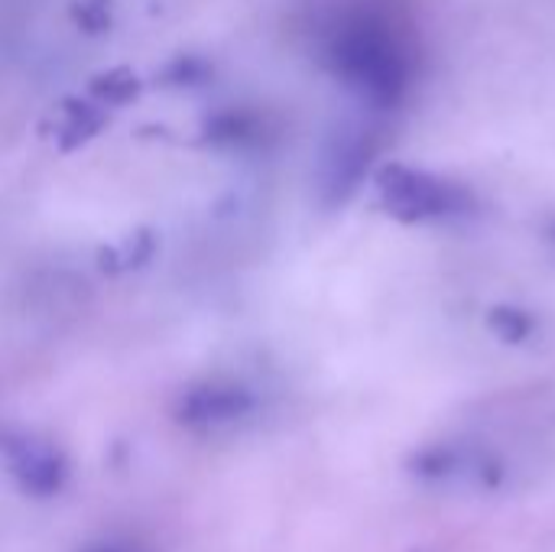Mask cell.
<instances>
[{"mask_svg": "<svg viewBox=\"0 0 555 552\" xmlns=\"http://www.w3.org/2000/svg\"><path fill=\"white\" fill-rule=\"evenodd\" d=\"M325 62L345 88L377 107H397L413 75L403 42L367 20L338 29L325 49Z\"/></svg>", "mask_w": 555, "mask_h": 552, "instance_id": "6da1fadb", "label": "cell"}, {"mask_svg": "<svg viewBox=\"0 0 555 552\" xmlns=\"http://www.w3.org/2000/svg\"><path fill=\"white\" fill-rule=\"evenodd\" d=\"M374 189L380 208L403 221V224H423V221H442L468 215L475 198L465 185L442 179L426 169H413L403 163H387L374 172Z\"/></svg>", "mask_w": 555, "mask_h": 552, "instance_id": "7a4b0ae2", "label": "cell"}, {"mask_svg": "<svg viewBox=\"0 0 555 552\" xmlns=\"http://www.w3.org/2000/svg\"><path fill=\"white\" fill-rule=\"evenodd\" d=\"M371 156H374V140L361 127H345L328 140L319 163V198L325 208H338L358 192L371 166Z\"/></svg>", "mask_w": 555, "mask_h": 552, "instance_id": "3957f363", "label": "cell"}, {"mask_svg": "<svg viewBox=\"0 0 555 552\" xmlns=\"http://www.w3.org/2000/svg\"><path fill=\"white\" fill-rule=\"evenodd\" d=\"M3 452H7L10 475L26 495L49 498L65 485L68 468H65L62 452L52 442L29 436V433H10L3 439Z\"/></svg>", "mask_w": 555, "mask_h": 552, "instance_id": "277c9868", "label": "cell"}, {"mask_svg": "<svg viewBox=\"0 0 555 552\" xmlns=\"http://www.w3.org/2000/svg\"><path fill=\"white\" fill-rule=\"evenodd\" d=\"M254 410V394L241 384H198L179 397L176 416L192 429H218L244 420Z\"/></svg>", "mask_w": 555, "mask_h": 552, "instance_id": "5b68a950", "label": "cell"}, {"mask_svg": "<svg viewBox=\"0 0 555 552\" xmlns=\"http://www.w3.org/2000/svg\"><path fill=\"white\" fill-rule=\"evenodd\" d=\"M107 124V107L98 98H65L52 117V140L59 150H78Z\"/></svg>", "mask_w": 555, "mask_h": 552, "instance_id": "8992f818", "label": "cell"}, {"mask_svg": "<svg viewBox=\"0 0 555 552\" xmlns=\"http://www.w3.org/2000/svg\"><path fill=\"white\" fill-rule=\"evenodd\" d=\"M156 251V238L150 231H137L124 241H117L114 247L101 251V270L107 273H127V270H140L143 264H150Z\"/></svg>", "mask_w": 555, "mask_h": 552, "instance_id": "52a82bcc", "label": "cell"}, {"mask_svg": "<svg viewBox=\"0 0 555 552\" xmlns=\"http://www.w3.org/2000/svg\"><path fill=\"white\" fill-rule=\"evenodd\" d=\"M140 94V78L130 68H107L91 78V98H98L104 107H120Z\"/></svg>", "mask_w": 555, "mask_h": 552, "instance_id": "ba28073f", "label": "cell"}, {"mask_svg": "<svg viewBox=\"0 0 555 552\" xmlns=\"http://www.w3.org/2000/svg\"><path fill=\"white\" fill-rule=\"evenodd\" d=\"M488 325L504 338V342H511V345H517V342H527L530 335H533V316L530 312H524V309H514V306H494L491 312H488Z\"/></svg>", "mask_w": 555, "mask_h": 552, "instance_id": "9c48e42d", "label": "cell"}, {"mask_svg": "<svg viewBox=\"0 0 555 552\" xmlns=\"http://www.w3.org/2000/svg\"><path fill=\"white\" fill-rule=\"evenodd\" d=\"M72 20L85 33H104L111 26V0H75Z\"/></svg>", "mask_w": 555, "mask_h": 552, "instance_id": "30bf717a", "label": "cell"}, {"mask_svg": "<svg viewBox=\"0 0 555 552\" xmlns=\"http://www.w3.org/2000/svg\"><path fill=\"white\" fill-rule=\"evenodd\" d=\"M169 78L172 81H182V85H195V81H202L205 78V65L202 62H195V59H179L172 68H169Z\"/></svg>", "mask_w": 555, "mask_h": 552, "instance_id": "8fae6325", "label": "cell"}, {"mask_svg": "<svg viewBox=\"0 0 555 552\" xmlns=\"http://www.w3.org/2000/svg\"><path fill=\"white\" fill-rule=\"evenodd\" d=\"M91 552H117V550H91Z\"/></svg>", "mask_w": 555, "mask_h": 552, "instance_id": "7c38bea8", "label": "cell"}]
</instances>
